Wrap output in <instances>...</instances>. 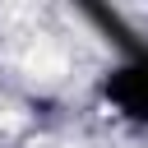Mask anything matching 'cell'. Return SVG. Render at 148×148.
Instances as JSON below:
<instances>
[{"label":"cell","instance_id":"obj_1","mask_svg":"<svg viewBox=\"0 0 148 148\" xmlns=\"http://www.w3.org/2000/svg\"><path fill=\"white\" fill-rule=\"evenodd\" d=\"M97 97L130 125H148V60H120L111 69H102L97 79Z\"/></svg>","mask_w":148,"mask_h":148},{"label":"cell","instance_id":"obj_2","mask_svg":"<svg viewBox=\"0 0 148 148\" xmlns=\"http://www.w3.org/2000/svg\"><path fill=\"white\" fill-rule=\"evenodd\" d=\"M143 60H148V51H143Z\"/></svg>","mask_w":148,"mask_h":148}]
</instances>
